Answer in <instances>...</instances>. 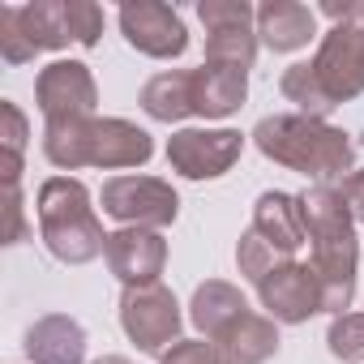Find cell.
I'll return each mask as SVG.
<instances>
[{"mask_svg": "<svg viewBox=\"0 0 364 364\" xmlns=\"http://www.w3.org/2000/svg\"><path fill=\"white\" fill-rule=\"evenodd\" d=\"M5 219H9V228H5V245H22L26 240V206H22V189H5Z\"/></svg>", "mask_w": 364, "mask_h": 364, "instance_id": "30", "label": "cell"}, {"mask_svg": "<svg viewBox=\"0 0 364 364\" xmlns=\"http://www.w3.org/2000/svg\"><path fill=\"white\" fill-rule=\"evenodd\" d=\"M120 330L129 334V343H137V351L163 360L180 343L185 313H180V304H176V296H171L167 283L124 287L120 291Z\"/></svg>", "mask_w": 364, "mask_h": 364, "instance_id": "5", "label": "cell"}, {"mask_svg": "<svg viewBox=\"0 0 364 364\" xmlns=\"http://www.w3.org/2000/svg\"><path fill=\"white\" fill-rule=\"evenodd\" d=\"M39 52H35V43L26 39V31H22V14H18V5H5L0 9V60L5 65H31Z\"/></svg>", "mask_w": 364, "mask_h": 364, "instance_id": "25", "label": "cell"}, {"mask_svg": "<svg viewBox=\"0 0 364 364\" xmlns=\"http://www.w3.org/2000/svg\"><path fill=\"white\" fill-rule=\"evenodd\" d=\"M223 364H266L274 351H279V321L266 317V313H245L236 317L219 338H215Z\"/></svg>", "mask_w": 364, "mask_h": 364, "instance_id": "17", "label": "cell"}, {"mask_svg": "<svg viewBox=\"0 0 364 364\" xmlns=\"http://www.w3.org/2000/svg\"><path fill=\"white\" fill-rule=\"evenodd\" d=\"M245 154L240 129H176L167 137V167L185 180H219Z\"/></svg>", "mask_w": 364, "mask_h": 364, "instance_id": "7", "label": "cell"}, {"mask_svg": "<svg viewBox=\"0 0 364 364\" xmlns=\"http://www.w3.org/2000/svg\"><path fill=\"white\" fill-rule=\"evenodd\" d=\"M35 103L48 124L90 120L99 107V82H95L90 65H82V60H52L35 77Z\"/></svg>", "mask_w": 364, "mask_h": 364, "instance_id": "8", "label": "cell"}, {"mask_svg": "<svg viewBox=\"0 0 364 364\" xmlns=\"http://www.w3.org/2000/svg\"><path fill=\"white\" fill-rule=\"evenodd\" d=\"M257 31L253 26H232V31H210L206 35V65H232V69H253L257 60Z\"/></svg>", "mask_w": 364, "mask_h": 364, "instance_id": "22", "label": "cell"}, {"mask_svg": "<svg viewBox=\"0 0 364 364\" xmlns=\"http://www.w3.org/2000/svg\"><path fill=\"white\" fill-rule=\"evenodd\" d=\"M103 215L116 219L120 228H150L163 232L180 215V193L159 176H112L103 180Z\"/></svg>", "mask_w": 364, "mask_h": 364, "instance_id": "6", "label": "cell"}, {"mask_svg": "<svg viewBox=\"0 0 364 364\" xmlns=\"http://www.w3.org/2000/svg\"><path fill=\"white\" fill-rule=\"evenodd\" d=\"M249 232H257L283 262H296V253L309 245L304 215H300V198H296V193L266 189V193L253 202V223H249Z\"/></svg>", "mask_w": 364, "mask_h": 364, "instance_id": "13", "label": "cell"}, {"mask_svg": "<svg viewBox=\"0 0 364 364\" xmlns=\"http://www.w3.org/2000/svg\"><path fill=\"white\" fill-rule=\"evenodd\" d=\"M159 364H223V355H219V347L206 343V338H180Z\"/></svg>", "mask_w": 364, "mask_h": 364, "instance_id": "29", "label": "cell"}, {"mask_svg": "<svg viewBox=\"0 0 364 364\" xmlns=\"http://www.w3.org/2000/svg\"><path fill=\"white\" fill-rule=\"evenodd\" d=\"M95 364H133V360H124V355H103V360H95Z\"/></svg>", "mask_w": 364, "mask_h": 364, "instance_id": "33", "label": "cell"}, {"mask_svg": "<svg viewBox=\"0 0 364 364\" xmlns=\"http://www.w3.org/2000/svg\"><path fill=\"white\" fill-rule=\"evenodd\" d=\"M257 300H262L266 317H274L279 326H304L309 317L326 313V296H321V283H317V274H313L309 262H283V266H274L257 283Z\"/></svg>", "mask_w": 364, "mask_h": 364, "instance_id": "11", "label": "cell"}, {"mask_svg": "<svg viewBox=\"0 0 364 364\" xmlns=\"http://www.w3.org/2000/svg\"><path fill=\"white\" fill-rule=\"evenodd\" d=\"M18 14H22V31L35 43V52H60L73 43L65 0H31V5H18Z\"/></svg>", "mask_w": 364, "mask_h": 364, "instance_id": "20", "label": "cell"}, {"mask_svg": "<svg viewBox=\"0 0 364 364\" xmlns=\"http://www.w3.org/2000/svg\"><path fill=\"white\" fill-rule=\"evenodd\" d=\"M257 39L274 56L300 52L309 48V39H317V9L300 5V0H266L257 9Z\"/></svg>", "mask_w": 364, "mask_h": 364, "instance_id": "14", "label": "cell"}, {"mask_svg": "<svg viewBox=\"0 0 364 364\" xmlns=\"http://www.w3.org/2000/svg\"><path fill=\"white\" fill-rule=\"evenodd\" d=\"M309 65L334 103H351L355 95H364V26L355 22L330 26Z\"/></svg>", "mask_w": 364, "mask_h": 364, "instance_id": "10", "label": "cell"}, {"mask_svg": "<svg viewBox=\"0 0 364 364\" xmlns=\"http://www.w3.org/2000/svg\"><path fill=\"white\" fill-rule=\"evenodd\" d=\"M321 14L338 26V22H355L364 26V0H355V5H321Z\"/></svg>", "mask_w": 364, "mask_h": 364, "instance_id": "32", "label": "cell"}, {"mask_svg": "<svg viewBox=\"0 0 364 364\" xmlns=\"http://www.w3.org/2000/svg\"><path fill=\"white\" fill-rule=\"evenodd\" d=\"M249 313V300H245V291L236 287V283H228V279H206V283H198V291H193V300H189V321L202 330V338L206 343H215L236 317H245Z\"/></svg>", "mask_w": 364, "mask_h": 364, "instance_id": "18", "label": "cell"}, {"mask_svg": "<svg viewBox=\"0 0 364 364\" xmlns=\"http://www.w3.org/2000/svg\"><path fill=\"white\" fill-rule=\"evenodd\" d=\"M120 35L133 52L150 60H176L189 52L185 18L163 0H129V5H120Z\"/></svg>", "mask_w": 364, "mask_h": 364, "instance_id": "9", "label": "cell"}, {"mask_svg": "<svg viewBox=\"0 0 364 364\" xmlns=\"http://www.w3.org/2000/svg\"><path fill=\"white\" fill-rule=\"evenodd\" d=\"M103 257L124 287L159 283V274L167 266V240H163V232H150V228H120V232H107Z\"/></svg>", "mask_w": 364, "mask_h": 364, "instance_id": "12", "label": "cell"}, {"mask_svg": "<svg viewBox=\"0 0 364 364\" xmlns=\"http://www.w3.org/2000/svg\"><path fill=\"white\" fill-rule=\"evenodd\" d=\"M338 193H343V202H347L351 219H355V223H364V167H360V171H351V176L343 180Z\"/></svg>", "mask_w": 364, "mask_h": 364, "instance_id": "31", "label": "cell"}, {"mask_svg": "<svg viewBox=\"0 0 364 364\" xmlns=\"http://www.w3.org/2000/svg\"><path fill=\"white\" fill-rule=\"evenodd\" d=\"M198 18L210 31H232V26H257V9L249 0H202L198 5Z\"/></svg>", "mask_w": 364, "mask_h": 364, "instance_id": "27", "label": "cell"}, {"mask_svg": "<svg viewBox=\"0 0 364 364\" xmlns=\"http://www.w3.org/2000/svg\"><path fill=\"white\" fill-rule=\"evenodd\" d=\"M279 90H283V99H287V103H296V112H300V116H313V120H326V116L338 107V103L326 95V86H321V77L313 73V65H309V60L291 65V69L283 73Z\"/></svg>", "mask_w": 364, "mask_h": 364, "instance_id": "21", "label": "cell"}, {"mask_svg": "<svg viewBox=\"0 0 364 364\" xmlns=\"http://www.w3.org/2000/svg\"><path fill=\"white\" fill-rule=\"evenodd\" d=\"M249 99V69L232 65H202L193 69V116L202 120H228Z\"/></svg>", "mask_w": 364, "mask_h": 364, "instance_id": "15", "label": "cell"}, {"mask_svg": "<svg viewBox=\"0 0 364 364\" xmlns=\"http://www.w3.org/2000/svg\"><path fill=\"white\" fill-rule=\"evenodd\" d=\"M31 364H86V330L69 313H48L26 330Z\"/></svg>", "mask_w": 364, "mask_h": 364, "instance_id": "16", "label": "cell"}, {"mask_svg": "<svg viewBox=\"0 0 364 364\" xmlns=\"http://www.w3.org/2000/svg\"><path fill=\"white\" fill-rule=\"evenodd\" d=\"M249 137L270 163H279L287 171H300V176H313L317 185L351 176V159H355L351 133H343L330 120H313V116H300V112H279V116L257 120V129Z\"/></svg>", "mask_w": 364, "mask_h": 364, "instance_id": "2", "label": "cell"}, {"mask_svg": "<svg viewBox=\"0 0 364 364\" xmlns=\"http://www.w3.org/2000/svg\"><path fill=\"white\" fill-rule=\"evenodd\" d=\"M236 266H240V274L257 287L274 266H283V257H279V253L257 236V232H245V236H240V245H236Z\"/></svg>", "mask_w": 364, "mask_h": 364, "instance_id": "26", "label": "cell"}, {"mask_svg": "<svg viewBox=\"0 0 364 364\" xmlns=\"http://www.w3.org/2000/svg\"><path fill=\"white\" fill-rule=\"evenodd\" d=\"M326 347L343 364H364V313H343L326 330Z\"/></svg>", "mask_w": 364, "mask_h": 364, "instance_id": "24", "label": "cell"}, {"mask_svg": "<svg viewBox=\"0 0 364 364\" xmlns=\"http://www.w3.org/2000/svg\"><path fill=\"white\" fill-rule=\"evenodd\" d=\"M0 137H5V159H0L5 189H18V185H22V154H26L31 124H26V116H22V107H18L14 99L0 103Z\"/></svg>", "mask_w": 364, "mask_h": 364, "instance_id": "23", "label": "cell"}, {"mask_svg": "<svg viewBox=\"0 0 364 364\" xmlns=\"http://www.w3.org/2000/svg\"><path fill=\"white\" fill-rule=\"evenodd\" d=\"M300 198L304 232L313 245V274L326 296V313L343 317L355 300V270H360V240H355V219L338 193V185H309Z\"/></svg>", "mask_w": 364, "mask_h": 364, "instance_id": "1", "label": "cell"}, {"mask_svg": "<svg viewBox=\"0 0 364 364\" xmlns=\"http://www.w3.org/2000/svg\"><path fill=\"white\" fill-rule=\"evenodd\" d=\"M69 5V31H73V43L82 48H99V35H103V9L90 5V0H65Z\"/></svg>", "mask_w": 364, "mask_h": 364, "instance_id": "28", "label": "cell"}, {"mask_svg": "<svg viewBox=\"0 0 364 364\" xmlns=\"http://www.w3.org/2000/svg\"><path fill=\"white\" fill-rule=\"evenodd\" d=\"M39 232L56 262L86 266L107 253V232L90 206V189L77 176H52L39 185Z\"/></svg>", "mask_w": 364, "mask_h": 364, "instance_id": "4", "label": "cell"}, {"mask_svg": "<svg viewBox=\"0 0 364 364\" xmlns=\"http://www.w3.org/2000/svg\"><path fill=\"white\" fill-rule=\"evenodd\" d=\"M43 154L60 171L77 167H141L154 154V137L124 120V116H90V120H65V124H43Z\"/></svg>", "mask_w": 364, "mask_h": 364, "instance_id": "3", "label": "cell"}, {"mask_svg": "<svg viewBox=\"0 0 364 364\" xmlns=\"http://www.w3.org/2000/svg\"><path fill=\"white\" fill-rule=\"evenodd\" d=\"M141 112L159 124H180L193 116V69H167L141 86Z\"/></svg>", "mask_w": 364, "mask_h": 364, "instance_id": "19", "label": "cell"}]
</instances>
